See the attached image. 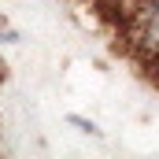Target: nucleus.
Here are the masks:
<instances>
[{
  "instance_id": "2",
  "label": "nucleus",
  "mask_w": 159,
  "mask_h": 159,
  "mask_svg": "<svg viewBox=\"0 0 159 159\" xmlns=\"http://www.w3.org/2000/svg\"><path fill=\"white\" fill-rule=\"evenodd\" d=\"M67 122H70V126H78L81 133H89V137H104V129H100V126H96L93 119H81V115H67Z\"/></svg>"
},
{
  "instance_id": "1",
  "label": "nucleus",
  "mask_w": 159,
  "mask_h": 159,
  "mask_svg": "<svg viewBox=\"0 0 159 159\" xmlns=\"http://www.w3.org/2000/svg\"><path fill=\"white\" fill-rule=\"evenodd\" d=\"M122 34L137 59L159 67V0H119Z\"/></svg>"
}]
</instances>
